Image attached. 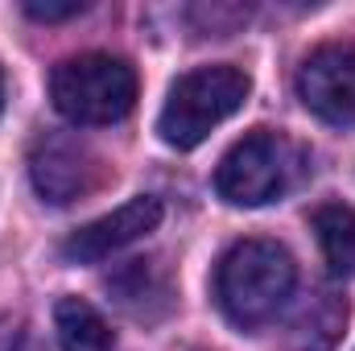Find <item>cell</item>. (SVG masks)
I'll use <instances>...</instances> for the list:
<instances>
[{
    "label": "cell",
    "instance_id": "7c38bea8",
    "mask_svg": "<svg viewBox=\"0 0 355 351\" xmlns=\"http://www.w3.org/2000/svg\"><path fill=\"white\" fill-rule=\"evenodd\" d=\"M8 351H42L33 339H17V343H8Z\"/></svg>",
    "mask_w": 355,
    "mask_h": 351
},
{
    "label": "cell",
    "instance_id": "ba28073f",
    "mask_svg": "<svg viewBox=\"0 0 355 351\" xmlns=\"http://www.w3.org/2000/svg\"><path fill=\"white\" fill-rule=\"evenodd\" d=\"M347 331V298L335 289H314L289 327L293 351H335Z\"/></svg>",
    "mask_w": 355,
    "mask_h": 351
},
{
    "label": "cell",
    "instance_id": "5b68a950",
    "mask_svg": "<svg viewBox=\"0 0 355 351\" xmlns=\"http://www.w3.org/2000/svg\"><path fill=\"white\" fill-rule=\"evenodd\" d=\"M29 178L46 203L67 207L103 182V162L87 141L67 137V132H46L29 153Z\"/></svg>",
    "mask_w": 355,
    "mask_h": 351
},
{
    "label": "cell",
    "instance_id": "6da1fadb",
    "mask_svg": "<svg viewBox=\"0 0 355 351\" xmlns=\"http://www.w3.org/2000/svg\"><path fill=\"white\" fill-rule=\"evenodd\" d=\"M297 264L272 240H240L223 252L215 268V302L232 327L257 331L281 314L293 298Z\"/></svg>",
    "mask_w": 355,
    "mask_h": 351
},
{
    "label": "cell",
    "instance_id": "52a82bcc",
    "mask_svg": "<svg viewBox=\"0 0 355 351\" xmlns=\"http://www.w3.org/2000/svg\"><path fill=\"white\" fill-rule=\"evenodd\" d=\"M157 223H162V198L137 194L124 207H116L112 215H99V219H91L87 228L71 232L67 244H62V257L71 264H99L107 257H116L120 248L137 244L141 236H149Z\"/></svg>",
    "mask_w": 355,
    "mask_h": 351
},
{
    "label": "cell",
    "instance_id": "8992f818",
    "mask_svg": "<svg viewBox=\"0 0 355 351\" xmlns=\"http://www.w3.org/2000/svg\"><path fill=\"white\" fill-rule=\"evenodd\" d=\"M297 99L327 124H355V46L327 42L297 67Z\"/></svg>",
    "mask_w": 355,
    "mask_h": 351
},
{
    "label": "cell",
    "instance_id": "9c48e42d",
    "mask_svg": "<svg viewBox=\"0 0 355 351\" xmlns=\"http://www.w3.org/2000/svg\"><path fill=\"white\" fill-rule=\"evenodd\" d=\"M54 331H58L62 351H116L107 318L91 302H83V298H58Z\"/></svg>",
    "mask_w": 355,
    "mask_h": 351
},
{
    "label": "cell",
    "instance_id": "277c9868",
    "mask_svg": "<svg viewBox=\"0 0 355 351\" xmlns=\"http://www.w3.org/2000/svg\"><path fill=\"white\" fill-rule=\"evenodd\" d=\"M302 166L306 157L285 132L257 128L223 153L215 170V190L232 207H265L285 190H293V182L302 178Z\"/></svg>",
    "mask_w": 355,
    "mask_h": 351
},
{
    "label": "cell",
    "instance_id": "8fae6325",
    "mask_svg": "<svg viewBox=\"0 0 355 351\" xmlns=\"http://www.w3.org/2000/svg\"><path fill=\"white\" fill-rule=\"evenodd\" d=\"M83 8H87L83 0H71V4H37V0H29L25 4V12L33 21H67V17H79Z\"/></svg>",
    "mask_w": 355,
    "mask_h": 351
},
{
    "label": "cell",
    "instance_id": "30bf717a",
    "mask_svg": "<svg viewBox=\"0 0 355 351\" xmlns=\"http://www.w3.org/2000/svg\"><path fill=\"white\" fill-rule=\"evenodd\" d=\"M314 236L335 277H355V207L347 203H322L314 211Z\"/></svg>",
    "mask_w": 355,
    "mask_h": 351
},
{
    "label": "cell",
    "instance_id": "3957f363",
    "mask_svg": "<svg viewBox=\"0 0 355 351\" xmlns=\"http://www.w3.org/2000/svg\"><path fill=\"white\" fill-rule=\"evenodd\" d=\"M248 75L236 67H198L190 75H182L170 99L157 116V132L166 145L174 149H194L211 137V128H219L227 116H236L248 99Z\"/></svg>",
    "mask_w": 355,
    "mask_h": 351
},
{
    "label": "cell",
    "instance_id": "4fadbf2b",
    "mask_svg": "<svg viewBox=\"0 0 355 351\" xmlns=\"http://www.w3.org/2000/svg\"><path fill=\"white\" fill-rule=\"evenodd\" d=\"M0 108H4V79H0Z\"/></svg>",
    "mask_w": 355,
    "mask_h": 351
},
{
    "label": "cell",
    "instance_id": "7a4b0ae2",
    "mask_svg": "<svg viewBox=\"0 0 355 351\" xmlns=\"http://www.w3.org/2000/svg\"><path fill=\"white\" fill-rule=\"evenodd\" d=\"M50 99L71 124H116L137 103V71L103 50L71 54L50 71Z\"/></svg>",
    "mask_w": 355,
    "mask_h": 351
}]
</instances>
